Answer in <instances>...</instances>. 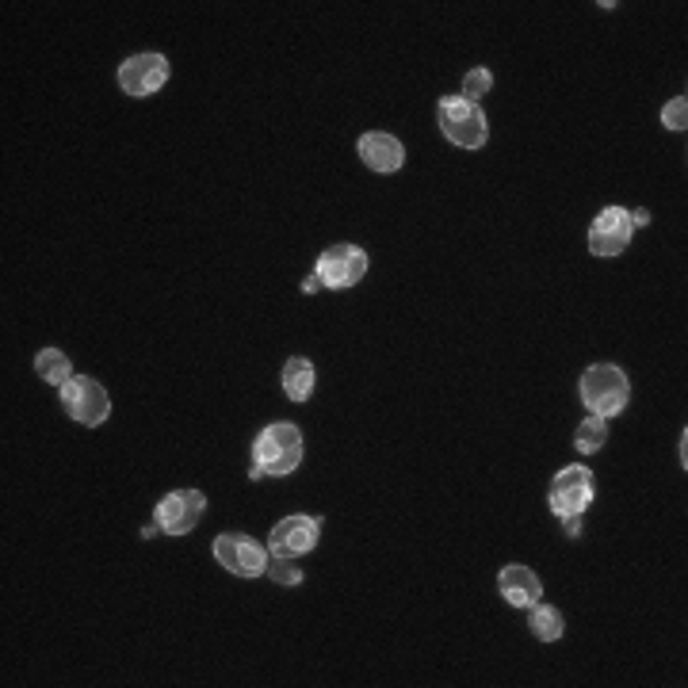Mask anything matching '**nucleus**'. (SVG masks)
I'll return each instance as SVG.
<instances>
[{
	"instance_id": "nucleus-1",
	"label": "nucleus",
	"mask_w": 688,
	"mask_h": 688,
	"mask_svg": "<svg viewBox=\"0 0 688 688\" xmlns=\"http://www.w3.org/2000/svg\"><path fill=\"white\" fill-rule=\"evenodd\" d=\"M253 463H261L264 475H291L303 463V433L291 421H275L253 444Z\"/></svg>"
},
{
	"instance_id": "nucleus-2",
	"label": "nucleus",
	"mask_w": 688,
	"mask_h": 688,
	"mask_svg": "<svg viewBox=\"0 0 688 688\" xmlns=\"http://www.w3.org/2000/svg\"><path fill=\"white\" fill-rule=\"evenodd\" d=\"M436 115H441V131L447 134V142H455L459 150H482L486 145L489 123L475 100L444 97L436 103Z\"/></svg>"
},
{
	"instance_id": "nucleus-3",
	"label": "nucleus",
	"mask_w": 688,
	"mask_h": 688,
	"mask_svg": "<svg viewBox=\"0 0 688 688\" xmlns=\"http://www.w3.org/2000/svg\"><path fill=\"white\" fill-rule=\"evenodd\" d=\"M627 398H631V383H627V375L619 372L616 364H593L589 372L581 375V402L589 406V413H597V417L624 413Z\"/></svg>"
},
{
	"instance_id": "nucleus-4",
	"label": "nucleus",
	"mask_w": 688,
	"mask_h": 688,
	"mask_svg": "<svg viewBox=\"0 0 688 688\" xmlns=\"http://www.w3.org/2000/svg\"><path fill=\"white\" fill-rule=\"evenodd\" d=\"M62 406H65L69 417L77 421V425L97 428V425L108 421L111 398H108V391H103L100 383H92V378H84V375H73L62 386Z\"/></svg>"
},
{
	"instance_id": "nucleus-5",
	"label": "nucleus",
	"mask_w": 688,
	"mask_h": 688,
	"mask_svg": "<svg viewBox=\"0 0 688 688\" xmlns=\"http://www.w3.org/2000/svg\"><path fill=\"white\" fill-rule=\"evenodd\" d=\"M203 513H206V497L200 489H172V494H165L158 502L153 520H158L161 532H169V536H188V532L203 520Z\"/></svg>"
},
{
	"instance_id": "nucleus-6",
	"label": "nucleus",
	"mask_w": 688,
	"mask_h": 688,
	"mask_svg": "<svg viewBox=\"0 0 688 688\" xmlns=\"http://www.w3.org/2000/svg\"><path fill=\"white\" fill-rule=\"evenodd\" d=\"M367 272V253L360 245H330L317 261V280L322 287L344 291V287H356Z\"/></svg>"
},
{
	"instance_id": "nucleus-7",
	"label": "nucleus",
	"mask_w": 688,
	"mask_h": 688,
	"mask_svg": "<svg viewBox=\"0 0 688 688\" xmlns=\"http://www.w3.org/2000/svg\"><path fill=\"white\" fill-rule=\"evenodd\" d=\"M550 513L555 516H581L593 502V475L585 467H563L550 482Z\"/></svg>"
},
{
	"instance_id": "nucleus-8",
	"label": "nucleus",
	"mask_w": 688,
	"mask_h": 688,
	"mask_svg": "<svg viewBox=\"0 0 688 688\" xmlns=\"http://www.w3.org/2000/svg\"><path fill=\"white\" fill-rule=\"evenodd\" d=\"M169 81V58L165 54H134L119 65V89L127 97H153Z\"/></svg>"
},
{
	"instance_id": "nucleus-9",
	"label": "nucleus",
	"mask_w": 688,
	"mask_h": 688,
	"mask_svg": "<svg viewBox=\"0 0 688 688\" xmlns=\"http://www.w3.org/2000/svg\"><path fill=\"white\" fill-rule=\"evenodd\" d=\"M214 558L230 574H237V578H256L269 566V550L256 544L253 536H219L214 539Z\"/></svg>"
},
{
	"instance_id": "nucleus-10",
	"label": "nucleus",
	"mask_w": 688,
	"mask_h": 688,
	"mask_svg": "<svg viewBox=\"0 0 688 688\" xmlns=\"http://www.w3.org/2000/svg\"><path fill=\"white\" fill-rule=\"evenodd\" d=\"M317 536H322V520H317V516H283L272 528L269 547H272V555L303 558L317 547Z\"/></svg>"
},
{
	"instance_id": "nucleus-11",
	"label": "nucleus",
	"mask_w": 688,
	"mask_h": 688,
	"mask_svg": "<svg viewBox=\"0 0 688 688\" xmlns=\"http://www.w3.org/2000/svg\"><path fill=\"white\" fill-rule=\"evenodd\" d=\"M631 214L624 206H605L597 214V222L589 226V253L597 256H619L631 241Z\"/></svg>"
},
{
	"instance_id": "nucleus-12",
	"label": "nucleus",
	"mask_w": 688,
	"mask_h": 688,
	"mask_svg": "<svg viewBox=\"0 0 688 688\" xmlns=\"http://www.w3.org/2000/svg\"><path fill=\"white\" fill-rule=\"evenodd\" d=\"M360 161L375 172H398L406 165V145L386 131H367L360 138Z\"/></svg>"
},
{
	"instance_id": "nucleus-13",
	"label": "nucleus",
	"mask_w": 688,
	"mask_h": 688,
	"mask_svg": "<svg viewBox=\"0 0 688 688\" xmlns=\"http://www.w3.org/2000/svg\"><path fill=\"white\" fill-rule=\"evenodd\" d=\"M497 589H502V597L509 600L513 608H532L544 597V581H539V574L528 570V566H505V570L497 574Z\"/></svg>"
},
{
	"instance_id": "nucleus-14",
	"label": "nucleus",
	"mask_w": 688,
	"mask_h": 688,
	"mask_svg": "<svg viewBox=\"0 0 688 688\" xmlns=\"http://www.w3.org/2000/svg\"><path fill=\"white\" fill-rule=\"evenodd\" d=\"M283 394H287L291 402H306L310 394H314V383H317V372L314 364H310L306 356H291L287 364H283Z\"/></svg>"
},
{
	"instance_id": "nucleus-15",
	"label": "nucleus",
	"mask_w": 688,
	"mask_h": 688,
	"mask_svg": "<svg viewBox=\"0 0 688 688\" xmlns=\"http://www.w3.org/2000/svg\"><path fill=\"white\" fill-rule=\"evenodd\" d=\"M34 372H39L42 383L65 386L69 378H73V364H69V356L62 348H42L39 356H34Z\"/></svg>"
},
{
	"instance_id": "nucleus-16",
	"label": "nucleus",
	"mask_w": 688,
	"mask_h": 688,
	"mask_svg": "<svg viewBox=\"0 0 688 688\" xmlns=\"http://www.w3.org/2000/svg\"><path fill=\"white\" fill-rule=\"evenodd\" d=\"M532 631H536V639H544V643H555V639H563V616H558V608H550V605H532Z\"/></svg>"
},
{
	"instance_id": "nucleus-17",
	"label": "nucleus",
	"mask_w": 688,
	"mask_h": 688,
	"mask_svg": "<svg viewBox=\"0 0 688 688\" xmlns=\"http://www.w3.org/2000/svg\"><path fill=\"white\" fill-rule=\"evenodd\" d=\"M605 441H608V425H605V417H597V413H593V417H585L581 425H578V436H574L578 452H585V455L600 452Z\"/></svg>"
},
{
	"instance_id": "nucleus-18",
	"label": "nucleus",
	"mask_w": 688,
	"mask_h": 688,
	"mask_svg": "<svg viewBox=\"0 0 688 688\" xmlns=\"http://www.w3.org/2000/svg\"><path fill=\"white\" fill-rule=\"evenodd\" d=\"M264 574H269L275 585H299V581H303V570H299L291 555H269V566H264Z\"/></svg>"
},
{
	"instance_id": "nucleus-19",
	"label": "nucleus",
	"mask_w": 688,
	"mask_h": 688,
	"mask_svg": "<svg viewBox=\"0 0 688 688\" xmlns=\"http://www.w3.org/2000/svg\"><path fill=\"white\" fill-rule=\"evenodd\" d=\"M489 89H494V77H489L486 65L467 69V77H463V100H478V97H486Z\"/></svg>"
},
{
	"instance_id": "nucleus-20",
	"label": "nucleus",
	"mask_w": 688,
	"mask_h": 688,
	"mask_svg": "<svg viewBox=\"0 0 688 688\" xmlns=\"http://www.w3.org/2000/svg\"><path fill=\"white\" fill-rule=\"evenodd\" d=\"M661 123H666V131L685 134V131H688V100H685V97L669 100L666 108H661Z\"/></svg>"
},
{
	"instance_id": "nucleus-21",
	"label": "nucleus",
	"mask_w": 688,
	"mask_h": 688,
	"mask_svg": "<svg viewBox=\"0 0 688 688\" xmlns=\"http://www.w3.org/2000/svg\"><path fill=\"white\" fill-rule=\"evenodd\" d=\"M631 214V226H650V211H627Z\"/></svg>"
},
{
	"instance_id": "nucleus-22",
	"label": "nucleus",
	"mask_w": 688,
	"mask_h": 688,
	"mask_svg": "<svg viewBox=\"0 0 688 688\" xmlns=\"http://www.w3.org/2000/svg\"><path fill=\"white\" fill-rule=\"evenodd\" d=\"M317 287H322V280H317V272H314V275H306V280H303V291H306V295H314Z\"/></svg>"
},
{
	"instance_id": "nucleus-23",
	"label": "nucleus",
	"mask_w": 688,
	"mask_h": 688,
	"mask_svg": "<svg viewBox=\"0 0 688 688\" xmlns=\"http://www.w3.org/2000/svg\"><path fill=\"white\" fill-rule=\"evenodd\" d=\"M566 532H570V536H578V532H581V520H578V516H566Z\"/></svg>"
},
{
	"instance_id": "nucleus-24",
	"label": "nucleus",
	"mask_w": 688,
	"mask_h": 688,
	"mask_svg": "<svg viewBox=\"0 0 688 688\" xmlns=\"http://www.w3.org/2000/svg\"><path fill=\"white\" fill-rule=\"evenodd\" d=\"M249 478H253V482H261V478H264V467H261V463H253V467H249Z\"/></svg>"
}]
</instances>
